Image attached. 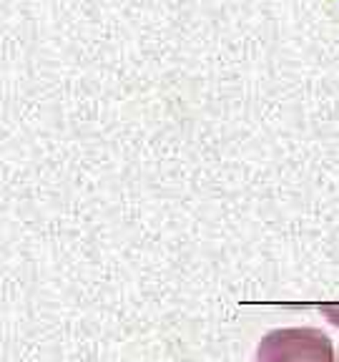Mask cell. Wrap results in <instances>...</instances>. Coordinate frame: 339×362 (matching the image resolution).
Masks as SVG:
<instances>
[{
	"label": "cell",
	"mask_w": 339,
	"mask_h": 362,
	"mask_svg": "<svg viewBox=\"0 0 339 362\" xmlns=\"http://www.w3.org/2000/svg\"><path fill=\"white\" fill-rule=\"evenodd\" d=\"M256 362H339L334 342L316 327H279L261 337Z\"/></svg>",
	"instance_id": "obj_1"
}]
</instances>
